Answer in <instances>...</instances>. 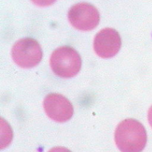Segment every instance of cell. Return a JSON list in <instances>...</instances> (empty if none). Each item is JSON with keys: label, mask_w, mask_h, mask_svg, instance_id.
I'll return each mask as SVG.
<instances>
[{"label": "cell", "mask_w": 152, "mask_h": 152, "mask_svg": "<svg viewBox=\"0 0 152 152\" xmlns=\"http://www.w3.org/2000/svg\"><path fill=\"white\" fill-rule=\"evenodd\" d=\"M43 107L46 115L57 123H65L73 115V107L71 102L62 94L52 93L45 96Z\"/></svg>", "instance_id": "5"}, {"label": "cell", "mask_w": 152, "mask_h": 152, "mask_svg": "<svg viewBox=\"0 0 152 152\" xmlns=\"http://www.w3.org/2000/svg\"><path fill=\"white\" fill-rule=\"evenodd\" d=\"M148 122H149V124H150L151 126L152 127V105L150 107L149 110H148Z\"/></svg>", "instance_id": "9"}, {"label": "cell", "mask_w": 152, "mask_h": 152, "mask_svg": "<svg viewBox=\"0 0 152 152\" xmlns=\"http://www.w3.org/2000/svg\"><path fill=\"white\" fill-rule=\"evenodd\" d=\"M68 20L74 28L83 31L94 29L99 23L100 15L95 7L88 2L73 5L68 12Z\"/></svg>", "instance_id": "4"}, {"label": "cell", "mask_w": 152, "mask_h": 152, "mask_svg": "<svg viewBox=\"0 0 152 152\" xmlns=\"http://www.w3.org/2000/svg\"><path fill=\"white\" fill-rule=\"evenodd\" d=\"M147 133L143 124L134 119H126L115 131V142L122 152H141L147 143Z\"/></svg>", "instance_id": "1"}, {"label": "cell", "mask_w": 152, "mask_h": 152, "mask_svg": "<svg viewBox=\"0 0 152 152\" xmlns=\"http://www.w3.org/2000/svg\"><path fill=\"white\" fill-rule=\"evenodd\" d=\"M31 1L38 7H45L52 5L56 0H31Z\"/></svg>", "instance_id": "7"}, {"label": "cell", "mask_w": 152, "mask_h": 152, "mask_svg": "<svg viewBox=\"0 0 152 152\" xmlns=\"http://www.w3.org/2000/svg\"><path fill=\"white\" fill-rule=\"evenodd\" d=\"M11 56L14 63L22 68H32L42 61V50L35 39L24 38L13 45Z\"/></svg>", "instance_id": "3"}, {"label": "cell", "mask_w": 152, "mask_h": 152, "mask_svg": "<svg viewBox=\"0 0 152 152\" xmlns=\"http://www.w3.org/2000/svg\"><path fill=\"white\" fill-rule=\"evenodd\" d=\"M81 65L79 53L69 46H61L51 55V68L56 75L62 78L75 77L80 70Z\"/></svg>", "instance_id": "2"}, {"label": "cell", "mask_w": 152, "mask_h": 152, "mask_svg": "<svg viewBox=\"0 0 152 152\" xmlns=\"http://www.w3.org/2000/svg\"><path fill=\"white\" fill-rule=\"evenodd\" d=\"M48 152H72L64 147H55L48 151Z\"/></svg>", "instance_id": "8"}, {"label": "cell", "mask_w": 152, "mask_h": 152, "mask_svg": "<svg viewBox=\"0 0 152 152\" xmlns=\"http://www.w3.org/2000/svg\"><path fill=\"white\" fill-rule=\"evenodd\" d=\"M121 38L119 34L113 28L101 30L94 37V50L102 58L115 56L121 48Z\"/></svg>", "instance_id": "6"}]
</instances>
